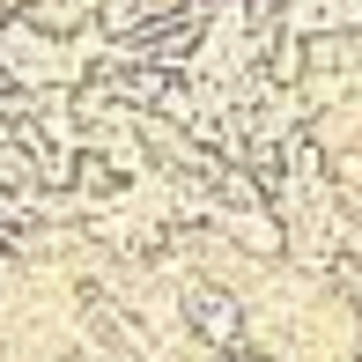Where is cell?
<instances>
[{
    "label": "cell",
    "mask_w": 362,
    "mask_h": 362,
    "mask_svg": "<svg viewBox=\"0 0 362 362\" xmlns=\"http://www.w3.org/2000/svg\"><path fill=\"white\" fill-rule=\"evenodd\" d=\"M192 325H200V340H237V303L229 296H215V288H192Z\"/></svg>",
    "instance_id": "obj_1"
},
{
    "label": "cell",
    "mask_w": 362,
    "mask_h": 362,
    "mask_svg": "<svg viewBox=\"0 0 362 362\" xmlns=\"http://www.w3.org/2000/svg\"><path fill=\"white\" fill-rule=\"evenodd\" d=\"M274 74H281V81L303 74V45H274Z\"/></svg>",
    "instance_id": "obj_2"
}]
</instances>
